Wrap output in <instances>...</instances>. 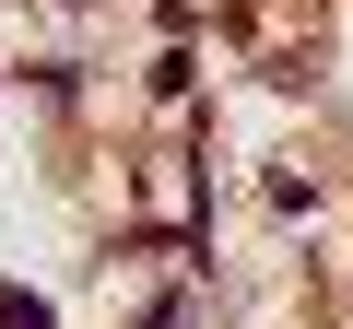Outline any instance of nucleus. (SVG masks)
I'll return each instance as SVG.
<instances>
[{
    "label": "nucleus",
    "instance_id": "f257e3e1",
    "mask_svg": "<svg viewBox=\"0 0 353 329\" xmlns=\"http://www.w3.org/2000/svg\"><path fill=\"white\" fill-rule=\"evenodd\" d=\"M0 329H48V306H36V294H12V282H0Z\"/></svg>",
    "mask_w": 353,
    "mask_h": 329
}]
</instances>
